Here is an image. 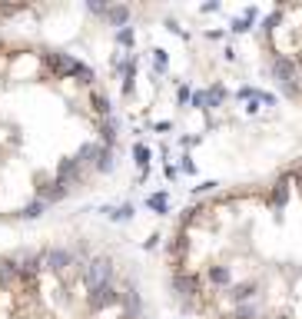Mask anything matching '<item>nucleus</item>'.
Masks as SVG:
<instances>
[{"mask_svg":"<svg viewBox=\"0 0 302 319\" xmlns=\"http://www.w3.org/2000/svg\"><path fill=\"white\" fill-rule=\"evenodd\" d=\"M116 123L90 67L0 37V220H37L113 163Z\"/></svg>","mask_w":302,"mask_h":319,"instance_id":"nucleus-1","label":"nucleus"}]
</instances>
